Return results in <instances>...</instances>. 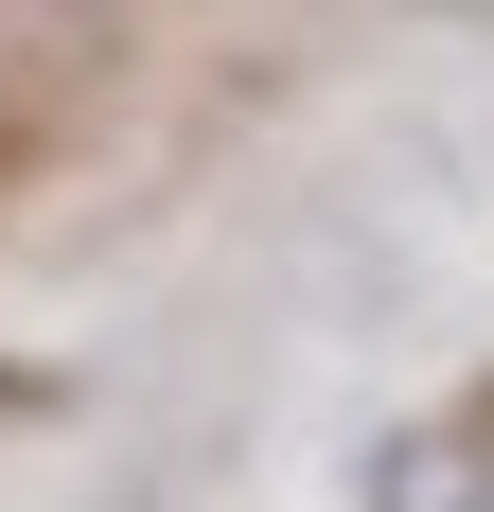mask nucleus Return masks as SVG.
<instances>
[{"label":"nucleus","mask_w":494,"mask_h":512,"mask_svg":"<svg viewBox=\"0 0 494 512\" xmlns=\"http://www.w3.org/2000/svg\"><path fill=\"white\" fill-rule=\"evenodd\" d=\"M371 512H494V389L389 424V442H371Z\"/></svg>","instance_id":"1"}]
</instances>
